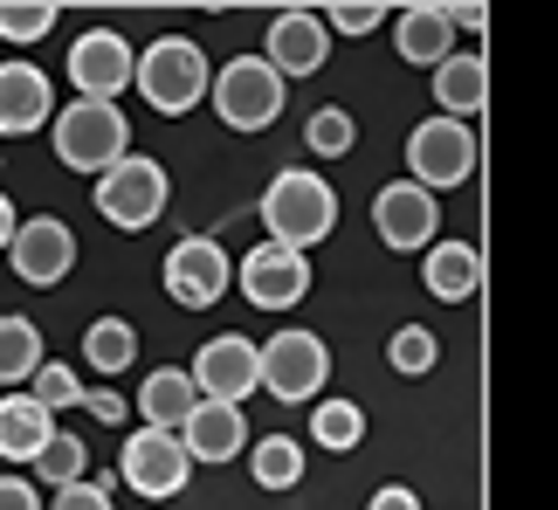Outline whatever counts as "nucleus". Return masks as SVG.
Returning a JSON list of instances; mask_svg holds the SVG:
<instances>
[{"label":"nucleus","mask_w":558,"mask_h":510,"mask_svg":"<svg viewBox=\"0 0 558 510\" xmlns=\"http://www.w3.org/2000/svg\"><path fill=\"white\" fill-rule=\"evenodd\" d=\"M49 145H56V159L70 166V173L104 180L118 159H132V124H124L118 104H90V97H76V104H62V111H56Z\"/></svg>","instance_id":"obj_1"},{"label":"nucleus","mask_w":558,"mask_h":510,"mask_svg":"<svg viewBox=\"0 0 558 510\" xmlns=\"http://www.w3.org/2000/svg\"><path fill=\"white\" fill-rule=\"evenodd\" d=\"M263 228H269V242H283V248H317L338 228V194L317 173L290 166V173H276L269 194H263Z\"/></svg>","instance_id":"obj_2"},{"label":"nucleus","mask_w":558,"mask_h":510,"mask_svg":"<svg viewBox=\"0 0 558 510\" xmlns=\"http://www.w3.org/2000/svg\"><path fill=\"white\" fill-rule=\"evenodd\" d=\"M207 90H214V70H207L201 41H186V35H159L153 49H138V97L153 104L159 118H186Z\"/></svg>","instance_id":"obj_3"},{"label":"nucleus","mask_w":558,"mask_h":510,"mask_svg":"<svg viewBox=\"0 0 558 510\" xmlns=\"http://www.w3.org/2000/svg\"><path fill=\"white\" fill-rule=\"evenodd\" d=\"M283 97H290V83L269 70V56H234L228 70H214V118L228 124V132H269L276 118H283Z\"/></svg>","instance_id":"obj_4"},{"label":"nucleus","mask_w":558,"mask_h":510,"mask_svg":"<svg viewBox=\"0 0 558 510\" xmlns=\"http://www.w3.org/2000/svg\"><path fill=\"white\" fill-rule=\"evenodd\" d=\"M97 215L111 221V228H124V235H138V228H153L159 215H166V201H173V186H166V166L159 159H145V153H132V159H118L111 173L97 180Z\"/></svg>","instance_id":"obj_5"},{"label":"nucleus","mask_w":558,"mask_h":510,"mask_svg":"<svg viewBox=\"0 0 558 510\" xmlns=\"http://www.w3.org/2000/svg\"><path fill=\"white\" fill-rule=\"evenodd\" d=\"M407 166H414V186L427 194H448L476 173V132L462 118H427L407 132Z\"/></svg>","instance_id":"obj_6"},{"label":"nucleus","mask_w":558,"mask_h":510,"mask_svg":"<svg viewBox=\"0 0 558 510\" xmlns=\"http://www.w3.org/2000/svg\"><path fill=\"white\" fill-rule=\"evenodd\" d=\"M331 379V352L317 331H276L263 345V393L296 408V400H317Z\"/></svg>","instance_id":"obj_7"},{"label":"nucleus","mask_w":558,"mask_h":510,"mask_svg":"<svg viewBox=\"0 0 558 510\" xmlns=\"http://www.w3.org/2000/svg\"><path fill=\"white\" fill-rule=\"evenodd\" d=\"M70 83L90 104H118V90H138V49L118 28H83L70 41Z\"/></svg>","instance_id":"obj_8"},{"label":"nucleus","mask_w":558,"mask_h":510,"mask_svg":"<svg viewBox=\"0 0 558 510\" xmlns=\"http://www.w3.org/2000/svg\"><path fill=\"white\" fill-rule=\"evenodd\" d=\"M118 476L132 483V497H180L186 483H193V456H186V441L180 435H166V428H132L124 435V456H118Z\"/></svg>","instance_id":"obj_9"},{"label":"nucleus","mask_w":558,"mask_h":510,"mask_svg":"<svg viewBox=\"0 0 558 510\" xmlns=\"http://www.w3.org/2000/svg\"><path fill=\"white\" fill-rule=\"evenodd\" d=\"M234 283L255 311H290L311 296V255L304 248H283V242H263L234 263Z\"/></svg>","instance_id":"obj_10"},{"label":"nucleus","mask_w":558,"mask_h":510,"mask_svg":"<svg viewBox=\"0 0 558 510\" xmlns=\"http://www.w3.org/2000/svg\"><path fill=\"white\" fill-rule=\"evenodd\" d=\"M193 387H201V400L242 408V400L263 387V345H255V338H242V331L207 338L201 359H193Z\"/></svg>","instance_id":"obj_11"},{"label":"nucleus","mask_w":558,"mask_h":510,"mask_svg":"<svg viewBox=\"0 0 558 510\" xmlns=\"http://www.w3.org/2000/svg\"><path fill=\"white\" fill-rule=\"evenodd\" d=\"M234 283V263H228V248L221 242H207V235H186L173 242V255H166V296L186 311H207V304H221Z\"/></svg>","instance_id":"obj_12"},{"label":"nucleus","mask_w":558,"mask_h":510,"mask_svg":"<svg viewBox=\"0 0 558 510\" xmlns=\"http://www.w3.org/2000/svg\"><path fill=\"white\" fill-rule=\"evenodd\" d=\"M373 228H379V242L386 248H435V228H441V207L427 186L414 180H386L379 194H373Z\"/></svg>","instance_id":"obj_13"},{"label":"nucleus","mask_w":558,"mask_h":510,"mask_svg":"<svg viewBox=\"0 0 558 510\" xmlns=\"http://www.w3.org/2000/svg\"><path fill=\"white\" fill-rule=\"evenodd\" d=\"M263 56H269V70L276 76H317L325 70V56H331V28H325V14H311V8H283L263 28Z\"/></svg>","instance_id":"obj_14"},{"label":"nucleus","mask_w":558,"mask_h":510,"mask_svg":"<svg viewBox=\"0 0 558 510\" xmlns=\"http://www.w3.org/2000/svg\"><path fill=\"white\" fill-rule=\"evenodd\" d=\"M8 263L14 276L28 290H49L62 283V276L76 269V235H70V221H56V215H35V221H21L14 228V248H8Z\"/></svg>","instance_id":"obj_15"},{"label":"nucleus","mask_w":558,"mask_h":510,"mask_svg":"<svg viewBox=\"0 0 558 510\" xmlns=\"http://www.w3.org/2000/svg\"><path fill=\"white\" fill-rule=\"evenodd\" d=\"M56 124V83L35 70V62H0V132H41Z\"/></svg>","instance_id":"obj_16"},{"label":"nucleus","mask_w":558,"mask_h":510,"mask_svg":"<svg viewBox=\"0 0 558 510\" xmlns=\"http://www.w3.org/2000/svg\"><path fill=\"white\" fill-rule=\"evenodd\" d=\"M393 41L414 70H441V62L456 56V8H400Z\"/></svg>","instance_id":"obj_17"},{"label":"nucleus","mask_w":558,"mask_h":510,"mask_svg":"<svg viewBox=\"0 0 558 510\" xmlns=\"http://www.w3.org/2000/svg\"><path fill=\"white\" fill-rule=\"evenodd\" d=\"M180 441H186V456H193V462H228V456H242V449H248V421H242V408L201 400V408H193V421L180 428Z\"/></svg>","instance_id":"obj_18"},{"label":"nucleus","mask_w":558,"mask_h":510,"mask_svg":"<svg viewBox=\"0 0 558 510\" xmlns=\"http://www.w3.org/2000/svg\"><path fill=\"white\" fill-rule=\"evenodd\" d=\"M56 441V414L35 393H0V456L8 462H35Z\"/></svg>","instance_id":"obj_19"},{"label":"nucleus","mask_w":558,"mask_h":510,"mask_svg":"<svg viewBox=\"0 0 558 510\" xmlns=\"http://www.w3.org/2000/svg\"><path fill=\"white\" fill-rule=\"evenodd\" d=\"M421 283L427 296H441V304H469V296L483 290V255L469 242H435L421 263Z\"/></svg>","instance_id":"obj_20"},{"label":"nucleus","mask_w":558,"mask_h":510,"mask_svg":"<svg viewBox=\"0 0 558 510\" xmlns=\"http://www.w3.org/2000/svg\"><path fill=\"white\" fill-rule=\"evenodd\" d=\"M193 408H201V387H193V373H153L138 387V414H145V428H166V435H180L186 421H193Z\"/></svg>","instance_id":"obj_21"},{"label":"nucleus","mask_w":558,"mask_h":510,"mask_svg":"<svg viewBox=\"0 0 558 510\" xmlns=\"http://www.w3.org/2000/svg\"><path fill=\"white\" fill-rule=\"evenodd\" d=\"M483 97H489V62H483V56H448L441 70H435V104H441V118L483 111Z\"/></svg>","instance_id":"obj_22"},{"label":"nucleus","mask_w":558,"mask_h":510,"mask_svg":"<svg viewBox=\"0 0 558 510\" xmlns=\"http://www.w3.org/2000/svg\"><path fill=\"white\" fill-rule=\"evenodd\" d=\"M49 359H41V331L28 317H0V387H14V379H35Z\"/></svg>","instance_id":"obj_23"},{"label":"nucleus","mask_w":558,"mask_h":510,"mask_svg":"<svg viewBox=\"0 0 558 510\" xmlns=\"http://www.w3.org/2000/svg\"><path fill=\"white\" fill-rule=\"evenodd\" d=\"M83 359H90L97 373H124L138 359V331L124 325V317H97V325L83 331Z\"/></svg>","instance_id":"obj_24"},{"label":"nucleus","mask_w":558,"mask_h":510,"mask_svg":"<svg viewBox=\"0 0 558 510\" xmlns=\"http://www.w3.org/2000/svg\"><path fill=\"white\" fill-rule=\"evenodd\" d=\"M311 441L317 449H359V441H366V414L352 408V400H317L311 408Z\"/></svg>","instance_id":"obj_25"},{"label":"nucleus","mask_w":558,"mask_h":510,"mask_svg":"<svg viewBox=\"0 0 558 510\" xmlns=\"http://www.w3.org/2000/svg\"><path fill=\"white\" fill-rule=\"evenodd\" d=\"M255 483H263V490H296V483H304V449H296L290 435L255 441Z\"/></svg>","instance_id":"obj_26"},{"label":"nucleus","mask_w":558,"mask_h":510,"mask_svg":"<svg viewBox=\"0 0 558 510\" xmlns=\"http://www.w3.org/2000/svg\"><path fill=\"white\" fill-rule=\"evenodd\" d=\"M83 462H90V456H83V441L56 428V441H49V449H41V456L28 462V470H35V476H49L56 490H70V483H83Z\"/></svg>","instance_id":"obj_27"},{"label":"nucleus","mask_w":558,"mask_h":510,"mask_svg":"<svg viewBox=\"0 0 558 510\" xmlns=\"http://www.w3.org/2000/svg\"><path fill=\"white\" fill-rule=\"evenodd\" d=\"M56 28V0H0V35L8 41H41Z\"/></svg>","instance_id":"obj_28"},{"label":"nucleus","mask_w":558,"mask_h":510,"mask_svg":"<svg viewBox=\"0 0 558 510\" xmlns=\"http://www.w3.org/2000/svg\"><path fill=\"white\" fill-rule=\"evenodd\" d=\"M352 138H359V124H352L345 111H331V104L304 124V145H311L317 159H345V153H352Z\"/></svg>","instance_id":"obj_29"},{"label":"nucleus","mask_w":558,"mask_h":510,"mask_svg":"<svg viewBox=\"0 0 558 510\" xmlns=\"http://www.w3.org/2000/svg\"><path fill=\"white\" fill-rule=\"evenodd\" d=\"M386 359H393V373L421 379L427 366H435V331H427V325H400V331H393V345H386Z\"/></svg>","instance_id":"obj_30"},{"label":"nucleus","mask_w":558,"mask_h":510,"mask_svg":"<svg viewBox=\"0 0 558 510\" xmlns=\"http://www.w3.org/2000/svg\"><path fill=\"white\" fill-rule=\"evenodd\" d=\"M35 400H41L49 414H70V408H83V379H76L70 366H56V359H49V366L35 373Z\"/></svg>","instance_id":"obj_31"},{"label":"nucleus","mask_w":558,"mask_h":510,"mask_svg":"<svg viewBox=\"0 0 558 510\" xmlns=\"http://www.w3.org/2000/svg\"><path fill=\"white\" fill-rule=\"evenodd\" d=\"M379 21H386L379 0H338V8L325 14V28H331V35H373Z\"/></svg>","instance_id":"obj_32"},{"label":"nucleus","mask_w":558,"mask_h":510,"mask_svg":"<svg viewBox=\"0 0 558 510\" xmlns=\"http://www.w3.org/2000/svg\"><path fill=\"white\" fill-rule=\"evenodd\" d=\"M49 510H111V490H97V483H70V490H56Z\"/></svg>","instance_id":"obj_33"},{"label":"nucleus","mask_w":558,"mask_h":510,"mask_svg":"<svg viewBox=\"0 0 558 510\" xmlns=\"http://www.w3.org/2000/svg\"><path fill=\"white\" fill-rule=\"evenodd\" d=\"M0 510H49L35 497V483H21V476H0Z\"/></svg>","instance_id":"obj_34"},{"label":"nucleus","mask_w":558,"mask_h":510,"mask_svg":"<svg viewBox=\"0 0 558 510\" xmlns=\"http://www.w3.org/2000/svg\"><path fill=\"white\" fill-rule=\"evenodd\" d=\"M366 510H421V497L407 490V483H386V490H373V503Z\"/></svg>","instance_id":"obj_35"},{"label":"nucleus","mask_w":558,"mask_h":510,"mask_svg":"<svg viewBox=\"0 0 558 510\" xmlns=\"http://www.w3.org/2000/svg\"><path fill=\"white\" fill-rule=\"evenodd\" d=\"M83 414H97V421H111V428H118V421L132 414V408H124L118 393H83Z\"/></svg>","instance_id":"obj_36"},{"label":"nucleus","mask_w":558,"mask_h":510,"mask_svg":"<svg viewBox=\"0 0 558 510\" xmlns=\"http://www.w3.org/2000/svg\"><path fill=\"white\" fill-rule=\"evenodd\" d=\"M14 228H21V221H14V201L0 194V248H14Z\"/></svg>","instance_id":"obj_37"}]
</instances>
